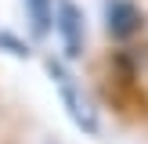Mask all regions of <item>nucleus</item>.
I'll use <instances>...</instances> for the list:
<instances>
[{
  "label": "nucleus",
  "mask_w": 148,
  "mask_h": 144,
  "mask_svg": "<svg viewBox=\"0 0 148 144\" xmlns=\"http://www.w3.org/2000/svg\"><path fill=\"white\" fill-rule=\"evenodd\" d=\"M0 50L11 54V58H18V61H25V58H29V47H25L14 33H7V29H0Z\"/></svg>",
  "instance_id": "39448f33"
},
{
  "label": "nucleus",
  "mask_w": 148,
  "mask_h": 144,
  "mask_svg": "<svg viewBox=\"0 0 148 144\" xmlns=\"http://www.w3.org/2000/svg\"><path fill=\"white\" fill-rule=\"evenodd\" d=\"M105 25H108V36L119 43L134 40L145 25V14L134 0H108V11H105Z\"/></svg>",
  "instance_id": "7ed1b4c3"
},
{
  "label": "nucleus",
  "mask_w": 148,
  "mask_h": 144,
  "mask_svg": "<svg viewBox=\"0 0 148 144\" xmlns=\"http://www.w3.org/2000/svg\"><path fill=\"white\" fill-rule=\"evenodd\" d=\"M51 29H58V36H62L65 58L83 54V47H87V18H83L76 0H54V22H51Z\"/></svg>",
  "instance_id": "f03ea898"
},
{
  "label": "nucleus",
  "mask_w": 148,
  "mask_h": 144,
  "mask_svg": "<svg viewBox=\"0 0 148 144\" xmlns=\"http://www.w3.org/2000/svg\"><path fill=\"white\" fill-rule=\"evenodd\" d=\"M47 72H51V79L58 83V94H62V105H65V112L72 115V122H76L83 133H98V112H94V105L83 97V90L76 86V79L69 76V72L62 69V61H54L51 58L47 61Z\"/></svg>",
  "instance_id": "f257e3e1"
},
{
  "label": "nucleus",
  "mask_w": 148,
  "mask_h": 144,
  "mask_svg": "<svg viewBox=\"0 0 148 144\" xmlns=\"http://www.w3.org/2000/svg\"><path fill=\"white\" fill-rule=\"evenodd\" d=\"M25 18L33 40H47L51 22H54V0H25Z\"/></svg>",
  "instance_id": "20e7f679"
}]
</instances>
